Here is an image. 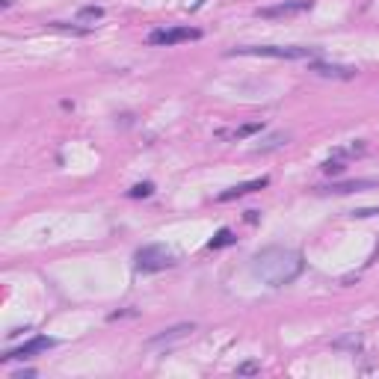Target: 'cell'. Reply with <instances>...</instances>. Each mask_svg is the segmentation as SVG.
Returning a JSON list of instances; mask_svg holds the SVG:
<instances>
[{
  "mask_svg": "<svg viewBox=\"0 0 379 379\" xmlns=\"http://www.w3.org/2000/svg\"><path fill=\"white\" fill-rule=\"evenodd\" d=\"M317 48H302V45H243L231 48L229 57H273V60H311Z\"/></svg>",
  "mask_w": 379,
  "mask_h": 379,
  "instance_id": "7a4b0ae2",
  "label": "cell"
},
{
  "mask_svg": "<svg viewBox=\"0 0 379 379\" xmlns=\"http://www.w3.org/2000/svg\"><path fill=\"white\" fill-rule=\"evenodd\" d=\"M379 214V207H359V210H353V217H359V219H364V217H376Z\"/></svg>",
  "mask_w": 379,
  "mask_h": 379,
  "instance_id": "2e32d148",
  "label": "cell"
},
{
  "mask_svg": "<svg viewBox=\"0 0 379 379\" xmlns=\"http://www.w3.org/2000/svg\"><path fill=\"white\" fill-rule=\"evenodd\" d=\"M266 184H270V178L261 175V178H252V181H243V184H234L229 187L226 193H219L217 195V202H231V199H240V195H249V193H255V190H264Z\"/></svg>",
  "mask_w": 379,
  "mask_h": 379,
  "instance_id": "ba28073f",
  "label": "cell"
},
{
  "mask_svg": "<svg viewBox=\"0 0 379 379\" xmlns=\"http://www.w3.org/2000/svg\"><path fill=\"white\" fill-rule=\"evenodd\" d=\"M151 193H154V187L148 184V181H146V184H134V187L128 190L131 199H146V195H151Z\"/></svg>",
  "mask_w": 379,
  "mask_h": 379,
  "instance_id": "9a60e30c",
  "label": "cell"
},
{
  "mask_svg": "<svg viewBox=\"0 0 379 379\" xmlns=\"http://www.w3.org/2000/svg\"><path fill=\"white\" fill-rule=\"evenodd\" d=\"M193 332H195L193 323H178V326H169V329H163L160 335L148 338L146 347H148V349H154V347H169V344H175V341H181V338H187V335H193Z\"/></svg>",
  "mask_w": 379,
  "mask_h": 379,
  "instance_id": "52a82bcc",
  "label": "cell"
},
{
  "mask_svg": "<svg viewBox=\"0 0 379 379\" xmlns=\"http://www.w3.org/2000/svg\"><path fill=\"white\" fill-rule=\"evenodd\" d=\"M368 187H379V181L376 178H361V181H344V184H332V187H326L323 193H338V195H344V193H353V190H368Z\"/></svg>",
  "mask_w": 379,
  "mask_h": 379,
  "instance_id": "30bf717a",
  "label": "cell"
},
{
  "mask_svg": "<svg viewBox=\"0 0 379 379\" xmlns=\"http://www.w3.org/2000/svg\"><path fill=\"white\" fill-rule=\"evenodd\" d=\"M172 264H175V255L160 243L143 246L136 252V270L139 273H160V270H166V266H172Z\"/></svg>",
  "mask_w": 379,
  "mask_h": 379,
  "instance_id": "3957f363",
  "label": "cell"
},
{
  "mask_svg": "<svg viewBox=\"0 0 379 379\" xmlns=\"http://www.w3.org/2000/svg\"><path fill=\"white\" fill-rule=\"evenodd\" d=\"M202 39V30L195 27H160V30L148 33V41L158 48H172V45H181V41H195Z\"/></svg>",
  "mask_w": 379,
  "mask_h": 379,
  "instance_id": "277c9868",
  "label": "cell"
},
{
  "mask_svg": "<svg viewBox=\"0 0 379 379\" xmlns=\"http://www.w3.org/2000/svg\"><path fill=\"white\" fill-rule=\"evenodd\" d=\"M237 373H258V361H246L237 368Z\"/></svg>",
  "mask_w": 379,
  "mask_h": 379,
  "instance_id": "e0dca14e",
  "label": "cell"
},
{
  "mask_svg": "<svg viewBox=\"0 0 379 379\" xmlns=\"http://www.w3.org/2000/svg\"><path fill=\"white\" fill-rule=\"evenodd\" d=\"M258 131H264V124H261V122H252V124H243V128L229 131V134H222V136H229V139H243V136H252V134H258Z\"/></svg>",
  "mask_w": 379,
  "mask_h": 379,
  "instance_id": "7c38bea8",
  "label": "cell"
},
{
  "mask_svg": "<svg viewBox=\"0 0 379 379\" xmlns=\"http://www.w3.org/2000/svg\"><path fill=\"white\" fill-rule=\"evenodd\" d=\"M305 270V261L297 249L288 246H266L252 258V273L270 288H285L293 278H300Z\"/></svg>",
  "mask_w": 379,
  "mask_h": 379,
  "instance_id": "6da1fadb",
  "label": "cell"
},
{
  "mask_svg": "<svg viewBox=\"0 0 379 379\" xmlns=\"http://www.w3.org/2000/svg\"><path fill=\"white\" fill-rule=\"evenodd\" d=\"M311 72L317 77H332V80H353L359 68L353 65H335V63H311Z\"/></svg>",
  "mask_w": 379,
  "mask_h": 379,
  "instance_id": "9c48e42d",
  "label": "cell"
},
{
  "mask_svg": "<svg viewBox=\"0 0 379 379\" xmlns=\"http://www.w3.org/2000/svg\"><path fill=\"white\" fill-rule=\"evenodd\" d=\"M77 18H80V21H98V18H104V9H101V6H83V9L77 12Z\"/></svg>",
  "mask_w": 379,
  "mask_h": 379,
  "instance_id": "5bb4252c",
  "label": "cell"
},
{
  "mask_svg": "<svg viewBox=\"0 0 379 379\" xmlns=\"http://www.w3.org/2000/svg\"><path fill=\"white\" fill-rule=\"evenodd\" d=\"M311 6H314V0H285V4L255 9V15L258 18H266V21H273V18H293V15H302V12H308Z\"/></svg>",
  "mask_w": 379,
  "mask_h": 379,
  "instance_id": "5b68a950",
  "label": "cell"
},
{
  "mask_svg": "<svg viewBox=\"0 0 379 379\" xmlns=\"http://www.w3.org/2000/svg\"><path fill=\"white\" fill-rule=\"evenodd\" d=\"M51 347H57V341L53 338H45V335H36V338H30L27 344H21V347H15V349H9L6 356H0V361H15V359H33V356H39V353H48Z\"/></svg>",
  "mask_w": 379,
  "mask_h": 379,
  "instance_id": "8992f818",
  "label": "cell"
},
{
  "mask_svg": "<svg viewBox=\"0 0 379 379\" xmlns=\"http://www.w3.org/2000/svg\"><path fill=\"white\" fill-rule=\"evenodd\" d=\"M234 240H237V237L231 234V229H219V231H217V237H214V240L207 243V249H222V246H231Z\"/></svg>",
  "mask_w": 379,
  "mask_h": 379,
  "instance_id": "8fae6325",
  "label": "cell"
},
{
  "mask_svg": "<svg viewBox=\"0 0 379 379\" xmlns=\"http://www.w3.org/2000/svg\"><path fill=\"white\" fill-rule=\"evenodd\" d=\"M285 143H288V134H273V136H266L255 151H273V148H282Z\"/></svg>",
  "mask_w": 379,
  "mask_h": 379,
  "instance_id": "4fadbf2b",
  "label": "cell"
}]
</instances>
